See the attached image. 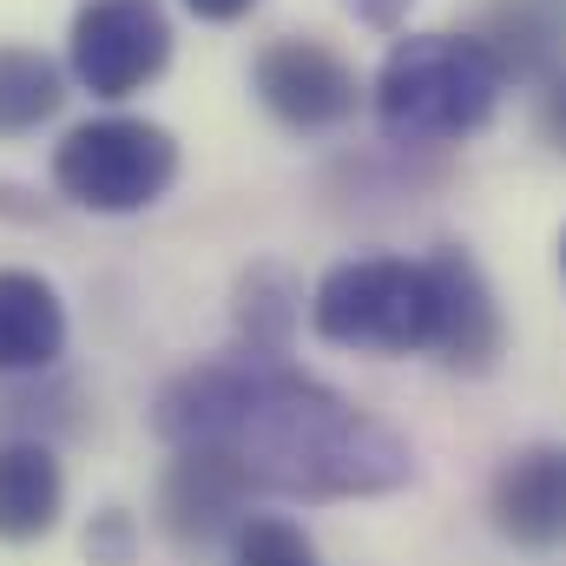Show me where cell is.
I'll return each instance as SVG.
<instances>
[{
	"mask_svg": "<svg viewBox=\"0 0 566 566\" xmlns=\"http://www.w3.org/2000/svg\"><path fill=\"white\" fill-rule=\"evenodd\" d=\"M151 434L165 448H211L258 494L290 501H369L416 481V448L389 422L258 349L178 369L151 402Z\"/></svg>",
	"mask_w": 566,
	"mask_h": 566,
	"instance_id": "obj_1",
	"label": "cell"
},
{
	"mask_svg": "<svg viewBox=\"0 0 566 566\" xmlns=\"http://www.w3.org/2000/svg\"><path fill=\"white\" fill-rule=\"evenodd\" d=\"M501 93L507 80L474 33H402L369 80V113L389 145L434 151L474 139L501 113Z\"/></svg>",
	"mask_w": 566,
	"mask_h": 566,
	"instance_id": "obj_2",
	"label": "cell"
},
{
	"mask_svg": "<svg viewBox=\"0 0 566 566\" xmlns=\"http://www.w3.org/2000/svg\"><path fill=\"white\" fill-rule=\"evenodd\" d=\"M310 329L356 356H422L434 343V277L428 258H349L310 290Z\"/></svg>",
	"mask_w": 566,
	"mask_h": 566,
	"instance_id": "obj_3",
	"label": "cell"
},
{
	"mask_svg": "<svg viewBox=\"0 0 566 566\" xmlns=\"http://www.w3.org/2000/svg\"><path fill=\"white\" fill-rule=\"evenodd\" d=\"M178 185V139L139 113H99L80 119L53 145V191L93 218H133L151 211Z\"/></svg>",
	"mask_w": 566,
	"mask_h": 566,
	"instance_id": "obj_4",
	"label": "cell"
},
{
	"mask_svg": "<svg viewBox=\"0 0 566 566\" xmlns=\"http://www.w3.org/2000/svg\"><path fill=\"white\" fill-rule=\"evenodd\" d=\"M171 66V20L158 0H80L66 27V73L93 99H133Z\"/></svg>",
	"mask_w": 566,
	"mask_h": 566,
	"instance_id": "obj_5",
	"label": "cell"
},
{
	"mask_svg": "<svg viewBox=\"0 0 566 566\" xmlns=\"http://www.w3.org/2000/svg\"><path fill=\"white\" fill-rule=\"evenodd\" d=\"M251 86H258V106L277 126H290V133H336L369 99L363 73L329 40H316V33H283V40H271L251 60Z\"/></svg>",
	"mask_w": 566,
	"mask_h": 566,
	"instance_id": "obj_6",
	"label": "cell"
},
{
	"mask_svg": "<svg viewBox=\"0 0 566 566\" xmlns=\"http://www.w3.org/2000/svg\"><path fill=\"white\" fill-rule=\"evenodd\" d=\"M428 277H434V343H428V356L454 376H488L507 349V316H501V296H494L488 271L461 244H441L428 258Z\"/></svg>",
	"mask_w": 566,
	"mask_h": 566,
	"instance_id": "obj_7",
	"label": "cell"
},
{
	"mask_svg": "<svg viewBox=\"0 0 566 566\" xmlns=\"http://www.w3.org/2000/svg\"><path fill=\"white\" fill-rule=\"evenodd\" d=\"M251 481L238 474V461L211 454V448H171V468L158 474V527L178 547H211L231 541L251 521Z\"/></svg>",
	"mask_w": 566,
	"mask_h": 566,
	"instance_id": "obj_8",
	"label": "cell"
},
{
	"mask_svg": "<svg viewBox=\"0 0 566 566\" xmlns=\"http://www.w3.org/2000/svg\"><path fill=\"white\" fill-rule=\"evenodd\" d=\"M488 521H494V534L507 547H527V554L566 547V448L560 441L521 448V454H507L494 468Z\"/></svg>",
	"mask_w": 566,
	"mask_h": 566,
	"instance_id": "obj_9",
	"label": "cell"
},
{
	"mask_svg": "<svg viewBox=\"0 0 566 566\" xmlns=\"http://www.w3.org/2000/svg\"><path fill=\"white\" fill-rule=\"evenodd\" d=\"M468 33L488 46L501 80L547 86V80L566 73V7L560 0H488Z\"/></svg>",
	"mask_w": 566,
	"mask_h": 566,
	"instance_id": "obj_10",
	"label": "cell"
},
{
	"mask_svg": "<svg viewBox=\"0 0 566 566\" xmlns=\"http://www.w3.org/2000/svg\"><path fill=\"white\" fill-rule=\"evenodd\" d=\"M66 356V303L40 271H0V376H46Z\"/></svg>",
	"mask_w": 566,
	"mask_h": 566,
	"instance_id": "obj_11",
	"label": "cell"
},
{
	"mask_svg": "<svg viewBox=\"0 0 566 566\" xmlns=\"http://www.w3.org/2000/svg\"><path fill=\"white\" fill-rule=\"evenodd\" d=\"M66 514V474L46 441H0V541H46Z\"/></svg>",
	"mask_w": 566,
	"mask_h": 566,
	"instance_id": "obj_12",
	"label": "cell"
},
{
	"mask_svg": "<svg viewBox=\"0 0 566 566\" xmlns=\"http://www.w3.org/2000/svg\"><path fill=\"white\" fill-rule=\"evenodd\" d=\"M60 106H66V73H60L40 46L0 40V139L40 133Z\"/></svg>",
	"mask_w": 566,
	"mask_h": 566,
	"instance_id": "obj_13",
	"label": "cell"
},
{
	"mask_svg": "<svg viewBox=\"0 0 566 566\" xmlns=\"http://www.w3.org/2000/svg\"><path fill=\"white\" fill-rule=\"evenodd\" d=\"M303 316V290L283 264H251L238 277V349L290 356V329Z\"/></svg>",
	"mask_w": 566,
	"mask_h": 566,
	"instance_id": "obj_14",
	"label": "cell"
},
{
	"mask_svg": "<svg viewBox=\"0 0 566 566\" xmlns=\"http://www.w3.org/2000/svg\"><path fill=\"white\" fill-rule=\"evenodd\" d=\"M231 566H323L316 560V541L283 521V514H251L238 534H231Z\"/></svg>",
	"mask_w": 566,
	"mask_h": 566,
	"instance_id": "obj_15",
	"label": "cell"
},
{
	"mask_svg": "<svg viewBox=\"0 0 566 566\" xmlns=\"http://www.w3.org/2000/svg\"><path fill=\"white\" fill-rule=\"evenodd\" d=\"M86 560L93 566H133L139 560V521L126 507H99L86 521Z\"/></svg>",
	"mask_w": 566,
	"mask_h": 566,
	"instance_id": "obj_16",
	"label": "cell"
},
{
	"mask_svg": "<svg viewBox=\"0 0 566 566\" xmlns=\"http://www.w3.org/2000/svg\"><path fill=\"white\" fill-rule=\"evenodd\" d=\"M336 7H343L356 27H369V33H402L416 0H336Z\"/></svg>",
	"mask_w": 566,
	"mask_h": 566,
	"instance_id": "obj_17",
	"label": "cell"
},
{
	"mask_svg": "<svg viewBox=\"0 0 566 566\" xmlns=\"http://www.w3.org/2000/svg\"><path fill=\"white\" fill-rule=\"evenodd\" d=\"M541 133H547V145L566 151V73L541 86Z\"/></svg>",
	"mask_w": 566,
	"mask_h": 566,
	"instance_id": "obj_18",
	"label": "cell"
},
{
	"mask_svg": "<svg viewBox=\"0 0 566 566\" xmlns=\"http://www.w3.org/2000/svg\"><path fill=\"white\" fill-rule=\"evenodd\" d=\"M185 7H191L198 20H211V27H231V20H244L258 0H185Z\"/></svg>",
	"mask_w": 566,
	"mask_h": 566,
	"instance_id": "obj_19",
	"label": "cell"
},
{
	"mask_svg": "<svg viewBox=\"0 0 566 566\" xmlns=\"http://www.w3.org/2000/svg\"><path fill=\"white\" fill-rule=\"evenodd\" d=\"M560 277H566V231H560Z\"/></svg>",
	"mask_w": 566,
	"mask_h": 566,
	"instance_id": "obj_20",
	"label": "cell"
},
{
	"mask_svg": "<svg viewBox=\"0 0 566 566\" xmlns=\"http://www.w3.org/2000/svg\"><path fill=\"white\" fill-rule=\"evenodd\" d=\"M560 7H566V0H560Z\"/></svg>",
	"mask_w": 566,
	"mask_h": 566,
	"instance_id": "obj_21",
	"label": "cell"
}]
</instances>
